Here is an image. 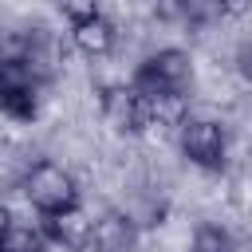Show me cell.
Segmentation results:
<instances>
[{
	"label": "cell",
	"mask_w": 252,
	"mask_h": 252,
	"mask_svg": "<svg viewBox=\"0 0 252 252\" xmlns=\"http://www.w3.org/2000/svg\"><path fill=\"white\" fill-rule=\"evenodd\" d=\"M130 83L146 94V98H189L193 91V59L181 47H158L154 55H146Z\"/></svg>",
	"instance_id": "obj_1"
},
{
	"label": "cell",
	"mask_w": 252,
	"mask_h": 252,
	"mask_svg": "<svg viewBox=\"0 0 252 252\" xmlns=\"http://www.w3.org/2000/svg\"><path fill=\"white\" fill-rule=\"evenodd\" d=\"M20 189H24V201L39 213V217H47V213H63V209H75L79 205V185H75V177L59 165V161H32L28 169H24V181H20Z\"/></svg>",
	"instance_id": "obj_2"
},
{
	"label": "cell",
	"mask_w": 252,
	"mask_h": 252,
	"mask_svg": "<svg viewBox=\"0 0 252 252\" xmlns=\"http://www.w3.org/2000/svg\"><path fill=\"white\" fill-rule=\"evenodd\" d=\"M39 87L43 75L16 51H8V59L0 63V110L16 122H32L39 114Z\"/></svg>",
	"instance_id": "obj_3"
},
{
	"label": "cell",
	"mask_w": 252,
	"mask_h": 252,
	"mask_svg": "<svg viewBox=\"0 0 252 252\" xmlns=\"http://www.w3.org/2000/svg\"><path fill=\"white\" fill-rule=\"evenodd\" d=\"M177 146L185 154L189 165L205 169V173H220L228 165V134L217 118H205V114H189L177 130Z\"/></svg>",
	"instance_id": "obj_4"
},
{
	"label": "cell",
	"mask_w": 252,
	"mask_h": 252,
	"mask_svg": "<svg viewBox=\"0 0 252 252\" xmlns=\"http://www.w3.org/2000/svg\"><path fill=\"white\" fill-rule=\"evenodd\" d=\"M102 122L114 130V134H146L154 126V110H150V98L134 87V83H114L102 91Z\"/></svg>",
	"instance_id": "obj_5"
},
{
	"label": "cell",
	"mask_w": 252,
	"mask_h": 252,
	"mask_svg": "<svg viewBox=\"0 0 252 252\" xmlns=\"http://www.w3.org/2000/svg\"><path fill=\"white\" fill-rule=\"evenodd\" d=\"M47 240L63 252H91V240H94V220L83 213V205L75 209H63V213H47L39 217Z\"/></svg>",
	"instance_id": "obj_6"
},
{
	"label": "cell",
	"mask_w": 252,
	"mask_h": 252,
	"mask_svg": "<svg viewBox=\"0 0 252 252\" xmlns=\"http://www.w3.org/2000/svg\"><path fill=\"white\" fill-rule=\"evenodd\" d=\"M138 220L126 209H106L94 217L91 252H138Z\"/></svg>",
	"instance_id": "obj_7"
},
{
	"label": "cell",
	"mask_w": 252,
	"mask_h": 252,
	"mask_svg": "<svg viewBox=\"0 0 252 252\" xmlns=\"http://www.w3.org/2000/svg\"><path fill=\"white\" fill-rule=\"evenodd\" d=\"M114 39H118V32H114V24H110L106 16H94V20L71 24V43H75L83 55H91V59L110 55V51H114Z\"/></svg>",
	"instance_id": "obj_8"
},
{
	"label": "cell",
	"mask_w": 252,
	"mask_h": 252,
	"mask_svg": "<svg viewBox=\"0 0 252 252\" xmlns=\"http://www.w3.org/2000/svg\"><path fill=\"white\" fill-rule=\"evenodd\" d=\"M55 248L43 232V224H32V220H20V217H4V228H0V252H47Z\"/></svg>",
	"instance_id": "obj_9"
},
{
	"label": "cell",
	"mask_w": 252,
	"mask_h": 252,
	"mask_svg": "<svg viewBox=\"0 0 252 252\" xmlns=\"http://www.w3.org/2000/svg\"><path fill=\"white\" fill-rule=\"evenodd\" d=\"M189 252H236V240L228 228L220 224H197L193 228V240H189Z\"/></svg>",
	"instance_id": "obj_10"
},
{
	"label": "cell",
	"mask_w": 252,
	"mask_h": 252,
	"mask_svg": "<svg viewBox=\"0 0 252 252\" xmlns=\"http://www.w3.org/2000/svg\"><path fill=\"white\" fill-rule=\"evenodd\" d=\"M55 8H59L71 24H83V20L102 16V4H98V0H55Z\"/></svg>",
	"instance_id": "obj_11"
},
{
	"label": "cell",
	"mask_w": 252,
	"mask_h": 252,
	"mask_svg": "<svg viewBox=\"0 0 252 252\" xmlns=\"http://www.w3.org/2000/svg\"><path fill=\"white\" fill-rule=\"evenodd\" d=\"M213 8H217L220 16H244V12L252 8V0H213Z\"/></svg>",
	"instance_id": "obj_12"
},
{
	"label": "cell",
	"mask_w": 252,
	"mask_h": 252,
	"mask_svg": "<svg viewBox=\"0 0 252 252\" xmlns=\"http://www.w3.org/2000/svg\"><path fill=\"white\" fill-rule=\"evenodd\" d=\"M236 71H240L244 83H252V43H244V47L236 51Z\"/></svg>",
	"instance_id": "obj_13"
}]
</instances>
